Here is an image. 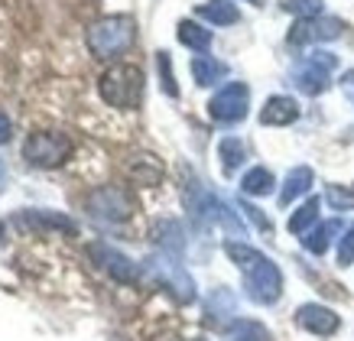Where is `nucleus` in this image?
I'll return each instance as SVG.
<instances>
[{
  "instance_id": "nucleus-28",
  "label": "nucleus",
  "mask_w": 354,
  "mask_h": 341,
  "mask_svg": "<svg viewBox=\"0 0 354 341\" xmlns=\"http://www.w3.org/2000/svg\"><path fill=\"white\" fill-rule=\"evenodd\" d=\"M286 10L299 13V20H309V17H322V0H286Z\"/></svg>"
},
{
  "instance_id": "nucleus-26",
  "label": "nucleus",
  "mask_w": 354,
  "mask_h": 341,
  "mask_svg": "<svg viewBox=\"0 0 354 341\" xmlns=\"http://www.w3.org/2000/svg\"><path fill=\"white\" fill-rule=\"evenodd\" d=\"M325 202L332 205L335 212H351V208H354V189H344V185H328V189H325Z\"/></svg>"
},
{
  "instance_id": "nucleus-10",
  "label": "nucleus",
  "mask_w": 354,
  "mask_h": 341,
  "mask_svg": "<svg viewBox=\"0 0 354 341\" xmlns=\"http://www.w3.org/2000/svg\"><path fill=\"white\" fill-rule=\"evenodd\" d=\"M344 33V23L335 17H309L299 20L290 30V46H309V43H332Z\"/></svg>"
},
{
  "instance_id": "nucleus-30",
  "label": "nucleus",
  "mask_w": 354,
  "mask_h": 341,
  "mask_svg": "<svg viewBox=\"0 0 354 341\" xmlns=\"http://www.w3.org/2000/svg\"><path fill=\"white\" fill-rule=\"evenodd\" d=\"M241 212H244L247 218H250V221L257 224L260 231H267V234H270V231H273V224H270V218H267V214H263V212H260V208H254V205L241 202Z\"/></svg>"
},
{
  "instance_id": "nucleus-15",
  "label": "nucleus",
  "mask_w": 354,
  "mask_h": 341,
  "mask_svg": "<svg viewBox=\"0 0 354 341\" xmlns=\"http://www.w3.org/2000/svg\"><path fill=\"white\" fill-rule=\"evenodd\" d=\"M153 237H156V244H160L162 254H172V257L183 254L185 234H183V224H179V221H172V218L160 221L156 228H153Z\"/></svg>"
},
{
  "instance_id": "nucleus-5",
  "label": "nucleus",
  "mask_w": 354,
  "mask_h": 341,
  "mask_svg": "<svg viewBox=\"0 0 354 341\" xmlns=\"http://www.w3.org/2000/svg\"><path fill=\"white\" fill-rule=\"evenodd\" d=\"M85 208L95 214L97 221L120 224V221H127V218H133L137 202H133V195H130L127 189H120V185H97V189L88 192Z\"/></svg>"
},
{
  "instance_id": "nucleus-18",
  "label": "nucleus",
  "mask_w": 354,
  "mask_h": 341,
  "mask_svg": "<svg viewBox=\"0 0 354 341\" xmlns=\"http://www.w3.org/2000/svg\"><path fill=\"white\" fill-rule=\"evenodd\" d=\"M225 341H273V338H270V329L263 325V322L237 319V322H231V325H227Z\"/></svg>"
},
{
  "instance_id": "nucleus-6",
  "label": "nucleus",
  "mask_w": 354,
  "mask_h": 341,
  "mask_svg": "<svg viewBox=\"0 0 354 341\" xmlns=\"http://www.w3.org/2000/svg\"><path fill=\"white\" fill-rule=\"evenodd\" d=\"M335 65H338V59H335L332 53H312L306 55L296 68H292V85L299 88L302 95H322L325 88L332 85V72Z\"/></svg>"
},
{
  "instance_id": "nucleus-11",
  "label": "nucleus",
  "mask_w": 354,
  "mask_h": 341,
  "mask_svg": "<svg viewBox=\"0 0 354 341\" xmlns=\"http://www.w3.org/2000/svg\"><path fill=\"white\" fill-rule=\"evenodd\" d=\"M296 322H299V329L312 331V335H319V338H328L335 331L342 329V319H338V312L322 306V302H306L296 309Z\"/></svg>"
},
{
  "instance_id": "nucleus-1",
  "label": "nucleus",
  "mask_w": 354,
  "mask_h": 341,
  "mask_svg": "<svg viewBox=\"0 0 354 341\" xmlns=\"http://www.w3.org/2000/svg\"><path fill=\"white\" fill-rule=\"evenodd\" d=\"M225 254L241 267V273H244V289L254 302H260V306L279 302V296H283V273H279V267L267 254H260L257 247L244 244V241H227Z\"/></svg>"
},
{
  "instance_id": "nucleus-27",
  "label": "nucleus",
  "mask_w": 354,
  "mask_h": 341,
  "mask_svg": "<svg viewBox=\"0 0 354 341\" xmlns=\"http://www.w3.org/2000/svg\"><path fill=\"white\" fill-rule=\"evenodd\" d=\"M156 68H160V78H162V91H166L169 98H179V88H176V75H172L169 53H156Z\"/></svg>"
},
{
  "instance_id": "nucleus-21",
  "label": "nucleus",
  "mask_w": 354,
  "mask_h": 341,
  "mask_svg": "<svg viewBox=\"0 0 354 341\" xmlns=\"http://www.w3.org/2000/svg\"><path fill=\"white\" fill-rule=\"evenodd\" d=\"M179 43L189 46L192 53H208L212 49V30H205V26H198V23L192 20H183L179 23Z\"/></svg>"
},
{
  "instance_id": "nucleus-12",
  "label": "nucleus",
  "mask_w": 354,
  "mask_h": 341,
  "mask_svg": "<svg viewBox=\"0 0 354 341\" xmlns=\"http://www.w3.org/2000/svg\"><path fill=\"white\" fill-rule=\"evenodd\" d=\"M296 118H299V104L290 95L267 98V104L260 111V124H267V127H290Z\"/></svg>"
},
{
  "instance_id": "nucleus-25",
  "label": "nucleus",
  "mask_w": 354,
  "mask_h": 341,
  "mask_svg": "<svg viewBox=\"0 0 354 341\" xmlns=\"http://www.w3.org/2000/svg\"><path fill=\"white\" fill-rule=\"evenodd\" d=\"M319 208H322V202H319V199H306V202H302L299 208L292 212V218H290V231H292V234H306V228L319 221Z\"/></svg>"
},
{
  "instance_id": "nucleus-19",
  "label": "nucleus",
  "mask_w": 354,
  "mask_h": 341,
  "mask_svg": "<svg viewBox=\"0 0 354 341\" xmlns=\"http://www.w3.org/2000/svg\"><path fill=\"white\" fill-rule=\"evenodd\" d=\"M342 231V221H322L319 228H312L309 234L302 237V247L309 250V254L322 257L325 250H328V244H332V237Z\"/></svg>"
},
{
  "instance_id": "nucleus-4",
  "label": "nucleus",
  "mask_w": 354,
  "mask_h": 341,
  "mask_svg": "<svg viewBox=\"0 0 354 341\" xmlns=\"http://www.w3.org/2000/svg\"><path fill=\"white\" fill-rule=\"evenodd\" d=\"M72 140L59 133V130H39V133H30L26 143H23V160L36 166V169H55L62 166L68 156H72Z\"/></svg>"
},
{
  "instance_id": "nucleus-7",
  "label": "nucleus",
  "mask_w": 354,
  "mask_h": 341,
  "mask_svg": "<svg viewBox=\"0 0 354 341\" xmlns=\"http://www.w3.org/2000/svg\"><path fill=\"white\" fill-rule=\"evenodd\" d=\"M147 267H150V273H156L160 283H166V289H172V296L179 299V302H195V279L185 273V267L179 264V257L162 254L160 250V257H150V260H147Z\"/></svg>"
},
{
  "instance_id": "nucleus-17",
  "label": "nucleus",
  "mask_w": 354,
  "mask_h": 341,
  "mask_svg": "<svg viewBox=\"0 0 354 341\" xmlns=\"http://www.w3.org/2000/svg\"><path fill=\"white\" fill-rule=\"evenodd\" d=\"M130 179L137 182V185H156L162 179V163L150 153H143V156H133L130 160Z\"/></svg>"
},
{
  "instance_id": "nucleus-9",
  "label": "nucleus",
  "mask_w": 354,
  "mask_h": 341,
  "mask_svg": "<svg viewBox=\"0 0 354 341\" xmlns=\"http://www.w3.org/2000/svg\"><path fill=\"white\" fill-rule=\"evenodd\" d=\"M88 257H91L108 277L118 279V283H127L130 286V283H137L140 279V267L130 260L127 254H120L118 247L101 244V241H97V244H88Z\"/></svg>"
},
{
  "instance_id": "nucleus-2",
  "label": "nucleus",
  "mask_w": 354,
  "mask_h": 341,
  "mask_svg": "<svg viewBox=\"0 0 354 341\" xmlns=\"http://www.w3.org/2000/svg\"><path fill=\"white\" fill-rule=\"evenodd\" d=\"M88 53L95 59H118L137 43V23L133 17H124V13H114V17H101L97 23H91L85 33Z\"/></svg>"
},
{
  "instance_id": "nucleus-32",
  "label": "nucleus",
  "mask_w": 354,
  "mask_h": 341,
  "mask_svg": "<svg viewBox=\"0 0 354 341\" xmlns=\"http://www.w3.org/2000/svg\"><path fill=\"white\" fill-rule=\"evenodd\" d=\"M10 137H13V124H10V118H3V114H0V143H7Z\"/></svg>"
},
{
  "instance_id": "nucleus-13",
  "label": "nucleus",
  "mask_w": 354,
  "mask_h": 341,
  "mask_svg": "<svg viewBox=\"0 0 354 341\" xmlns=\"http://www.w3.org/2000/svg\"><path fill=\"white\" fill-rule=\"evenodd\" d=\"M17 224L20 228H30V231H65V234H75V221H68L65 214H53V212H20L17 214Z\"/></svg>"
},
{
  "instance_id": "nucleus-34",
  "label": "nucleus",
  "mask_w": 354,
  "mask_h": 341,
  "mask_svg": "<svg viewBox=\"0 0 354 341\" xmlns=\"http://www.w3.org/2000/svg\"><path fill=\"white\" fill-rule=\"evenodd\" d=\"M192 341H202V338H192Z\"/></svg>"
},
{
  "instance_id": "nucleus-33",
  "label": "nucleus",
  "mask_w": 354,
  "mask_h": 341,
  "mask_svg": "<svg viewBox=\"0 0 354 341\" xmlns=\"http://www.w3.org/2000/svg\"><path fill=\"white\" fill-rule=\"evenodd\" d=\"M0 179H3V166H0Z\"/></svg>"
},
{
  "instance_id": "nucleus-31",
  "label": "nucleus",
  "mask_w": 354,
  "mask_h": 341,
  "mask_svg": "<svg viewBox=\"0 0 354 341\" xmlns=\"http://www.w3.org/2000/svg\"><path fill=\"white\" fill-rule=\"evenodd\" d=\"M342 91H344V98H348L351 107H354V68H348V72L342 75Z\"/></svg>"
},
{
  "instance_id": "nucleus-20",
  "label": "nucleus",
  "mask_w": 354,
  "mask_h": 341,
  "mask_svg": "<svg viewBox=\"0 0 354 341\" xmlns=\"http://www.w3.org/2000/svg\"><path fill=\"white\" fill-rule=\"evenodd\" d=\"M273 185H277L273 172L263 169V166H254V169L244 172V179H241V192L260 199V195H270V192H273Z\"/></svg>"
},
{
  "instance_id": "nucleus-24",
  "label": "nucleus",
  "mask_w": 354,
  "mask_h": 341,
  "mask_svg": "<svg viewBox=\"0 0 354 341\" xmlns=\"http://www.w3.org/2000/svg\"><path fill=\"white\" fill-rule=\"evenodd\" d=\"M247 156V149H244V140H237V137H225L221 143H218V160H221V166H225V172L231 176V172L244 163Z\"/></svg>"
},
{
  "instance_id": "nucleus-16",
  "label": "nucleus",
  "mask_w": 354,
  "mask_h": 341,
  "mask_svg": "<svg viewBox=\"0 0 354 341\" xmlns=\"http://www.w3.org/2000/svg\"><path fill=\"white\" fill-rule=\"evenodd\" d=\"M227 75V65L225 62H218V59H212V55H195L192 59V78H195V85H218L221 78Z\"/></svg>"
},
{
  "instance_id": "nucleus-23",
  "label": "nucleus",
  "mask_w": 354,
  "mask_h": 341,
  "mask_svg": "<svg viewBox=\"0 0 354 341\" xmlns=\"http://www.w3.org/2000/svg\"><path fill=\"white\" fill-rule=\"evenodd\" d=\"M234 312H237V299H234L231 289L221 286L208 296V319L212 322H225V319H231Z\"/></svg>"
},
{
  "instance_id": "nucleus-3",
  "label": "nucleus",
  "mask_w": 354,
  "mask_h": 341,
  "mask_svg": "<svg viewBox=\"0 0 354 341\" xmlns=\"http://www.w3.org/2000/svg\"><path fill=\"white\" fill-rule=\"evenodd\" d=\"M97 91L118 111H133L143 101V68L140 65H111L97 78Z\"/></svg>"
},
{
  "instance_id": "nucleus-8",
  "label": "nucleus",
  "mask_w": 354,
  "mask_h": 341,
  "mask_svg": "<svg viewBox=\"0 0 354 341\" xmlns=\"http://www.w3.org/2000/svg\"><path fill=\"white\" fill-rule=\"evenodd\" d=\"M247 107H250V88L244 82H231L208 101V114L221 124H237L247 118Z\"/></svg>"
},
{
  "instance_id": "nucleus-22",
  "label": "nucleus",
  "mask_w": 354,
  "mask_h": 341,
  "mask_svg": "<svg viewBox=\"0 0 354 341\" xmlns=\"http://www.w3.org/2000/svg\"><path fill=\"white\" fill-rule=\"evenodd\" d=\"M198 17H205L208 23H215V26H231V23L241 20V13H237L234 3H227V0H208L198 7Z\"/></svg>"
},
{
  "instance_id": "nucleus-29",
  "label": "nucleus",
  "mask_w": 354,
  "mask_h": 341,
  "mask_svg": "<svg viewBox=\"0 0 354 341\" xmlns=\"http://www.w3.org/2000/svg\"><path fill=\"white\" fill-rule=\"evenodd\" d=\"M338 264H342V267L354 264V228H348L342 234V241H338Z\"/></svg>"
},
{
  "instance_id": "nucleus-14",
  "label": "nucleus",
  "mask_w": 354,
  "mask_h": 341,
  "mask_svg": "<svg viewBox=\"0 0 354 341\" xmlns=\"http://www.w3.org/2000/svg\"><path fill=\"white\" fill-rule=\"evenodd\" d=\"M312 182H315V176H312L309 166H296V169H290V176H286V182H283V192H279V205H283V208L292 205L299 195L309 192Z\"/></svg>"
}]
</instances>
